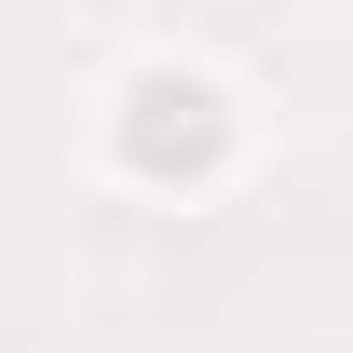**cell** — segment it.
I'll return each mask as SVG.
<instances>
[{
  "mask_svg": "<svg viewBox=\"0 0 353 353\" xmlns=\"http://www.w3.org/2000/svg\"><path fill=\"white\" fill-rule=\"evenodd\" d=\"M109 150H123L136 176H218L231 95L204 82V68H123V95H109Z\"/></svg>",
  "mask_w": 353,
  "mask_h": 353,
  "instance_id": "cell-1",
  "label": "cell"
}]
</instances>
